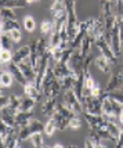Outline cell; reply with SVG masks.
Segmentation results:
<instances>
[{"mask_svg": "<svg viewBox=\"0 0 123 148\" xmlns=\"http://www.w3.org/2000/svg\"><path fill=\"white\" fill-rule=\"evenodd\" d=\"M7 71L13 75L14 80H15V82H18L20 84H22V86H24L25 83H28L25 75H24V73H22V71L20 69L18 64H15V62H13V61H11L10 64H7Z\"/></svg>", "mask_w": 123, "mask_h": 148, "instance_id": "8", "label": "cell"}, {"mask_svg": "<svg viewBox=\"0 0 123 148\" xmlns=\"http://www.w3.org/2000/svg\"><path fill=\"white\" fill-rule=\"evenodd\" d=\"M3 28H4V33H8L10 31H14V29H21V25L17 19H11V21H4Z\"/></svg>", "mask_w": 123, "mask_h": 148, "instance_id": "32", "label": "cell"}, {"mask_svg": "<svg viewBox=\"0 0 123 148\" xmlns=\"http://www.w3.org/2000/svg\"><path fill=\"white\" fill-rule=\"evenodd\" d=\"M89 94H90L91 97H101L104 94V89H101L100 84H97V86H94V87L89 91Z\"/></svg>", "mask_w": 123, "mask_h": 148, "instance_id": "43", "label": "cell"}, {"mask_svg": "<svg viewBox=\"0 0 123 148\" xmlns=\"http://www.w3.org/2000/svg\"><path fill=\"white\" fill-rule=\"evenodd\" d=\"M54 76L57 79H64L65 76H76V73L72 72V69L69 68L68 64L55 62V65H54Z\"/></svg>", "mask_w": 123, "mask_h": 148, "instance_id": "9", "label": "cell"}, {"mask_svg": "<svg viewBox=\"0 0 123 148\" xmlns=\"http://www.w3.org/2000/svg\"><path fill=\"white\" fill-rule=\"evenodd\" d=\"M118 118H119V123L123 126V110H122V112L119 114V116H118Z\"/></svg>", "mask_w": 123, "mask_h": 148, "instance_id": "48", "label": "cell"}, {"mask_svg": "<svg viewBox=\"0 0 123 148\" xmlns=\"http://www.w3.org/2000/svg\"><path fill=\"white\" fill-rule=\"evenodd\" d=\"M14 129H17V127H10V126H8V125H7L1 118H0V136H1L3 138H6L7 136L10 134Z\"/></svg>", "mask_w": 123, "mask_h": 148, "instance_id": "34", "label": "cell"}, {"mask_svg": "<svg viewBox=\"0 0 123 148\" xmlns=\"http://www.w3.org/2000/svg\"><path fill=\"white\" fill-rule=\"evenodd\" d=\"M84 148H94V144H93V143H91L87 137L84 138Z\"/></svg>", "mask_w": 123, "mask_h": 148, "instance_id": "46", "label": "cell"}, {"mask_svg": "<svg viewBox=\"0 0 123 148\" xmlns=\"http://www.w3.org/2000/svg\"><path fill=\"white\" fill-rule=\"evenodd\" d=\"M15 148H24V147H22V145H21V143H18V144H17V145H15Z\"/></svg>", "mask_w": 123, "mask_h": 148, "instance_id": "52", "label": "cell"}, {"mask_svg": "<svg viewBox=\"0 0 123 148\" xmlns=\"http://www.w3.org/2000/svg\"><path fill=\"white\" fill-rule=\"evenodd\" d=\"M24 94H25L26 97L33 98L36 103H40L42 98L44 97L43 96V93H42V90H40L39 87H36L33 82H28V83L24 84Z\"/></svg>", "mask_w": 123, "mask_h": 148, "instance_id": "6", "label": "cell"}, {"mask_svg": "<svg viewBox=\"0 0 123 148\" xmlns=\"http://www.w3.org/2000/svg\"><path fill=\"white\" fill-rule=\"evenodd\" d=\"M87 138H89L94 145H97V144H100V143L102 141V140H101V137H100V134H98L97 129H90L89 130V133H87Z\"/></svg>", "mask_w": 123, "mask_h": 148, "instance_id": "36", "label": "cell"}, {"mask_svg": "<svg viewBox=\"0 0 123 148\" xmlns=\"http://www.w3.org/2000/svg\"><path fill=\"white\" fill-rule=\"evenodd\" d=\"M40 148H51V147H50V145H46V144H44L43 147H40Z\"/></svg>", "mask_w": 123, "mask_h": 148, "instance_id": "53", "label": "cell"}, {"mask_svg": "<svg viewBox=\"0 0 123 148\" xmlns=\"http://www.w3.org/2000/svg\"><path fill=\"white\" fill-rule=\"evenodd\" d=\"M83 61H84V56L82 54L80 49H73V53H72V57L69 60V68L72 69L73 73H83Z\"/></svg>", "mask_w": 123, "mask_h": 148, "instance_id": "4", "label": "cell"}, {"mask_svg": "<svg viewBox=\"0 0 123 148\" xmlns=\"http://www.w3.org/2000/svg\"><path fill=\"white\" fill-rule=\"evenodd\" d=\"M21 100H22V97H18V96H15V94H11V96H8V105L20 111Z\"/></svg>", "mask_w": 123, "mask_h": 148, "instance_id": "41", "label": "cell"}, {"mask_svg": "<svg viewBox=\"0 0 123 148\" xmlns=\"http://www.w3.org/2000/svg\"><path fill=\"white\" fill-rule=\"evenodd\" d=\"M47 39H49V47H50V49L58 47V46L61 45V42H62V38H61V35H59L58 31H54Z\"/></svg>", "mask_w": 123, "mask_h": 148, "instance_id": "25", "label": "cell"}, {"mask_svg": "<svg viewBox=\"0 0 123 148\" xmlns=\"http://www.w3.org/2000/svg\"><path fill=\"white\" fill-rule=\"evenodd\" d=\"M0 45L3 49H6V50H11V47H13V40L10 39L8 36V33H3L1 35V40H0Z\"/></svg>", "mask_w": 123, "mask_h": 148, "instance_id": "40", "label": "cell"}, {"mask_svg": "<svg viewBox=\"0 0 123 148\" xmlns=\"http://www.w3.org/2000/svg\"><path fill=\"white\" fill-rule=\"evenodd\" d=\"M54 32V19H43L40 22V35L44 36V38H49L51 33Z\"/></svg>", "mask_w": 123, "mask_h": 148, "instance_id": "17", "label": "cell"}, {"mask_svg": "<svg viewBox=\"0 0 123 148\" xmlns=\"http://www.w3.org/2000/svg\"><path fill=\"white\" fill-rule=\"evenodd\" d=\"M94 65H96L102 73H109L111 75V72H112V65H111V62L108 61V58L104 57L102 54L96 56V58H94Z\"/></svg>", "mask_w": 123, "mask_h": 148, "instance_id": "13", "label": "cell"}, {"mask_svg": "<svg viewBox=\"0 0 123 148\" xmlns=\"http://www.w3.org/2000/svg\"><path fill=\"white\" fill-rule=\"evenodd\" d=\"M66 148H79V147L76 145V144H69V145H68Z\"/></svg>", "mask_w": 123, "mask_h": 148, "instance_id": "51", "label": "cell"}, {"mask_svg": "<svg viewBox=\"0 0 123 148\" xmlns=\"http://www.w3.org/2000/svg\"><path fill=\"white\" fill-rule=\"evenodd\" d=\"M1 89H3V86H1V84H0V94H1Z\"/></svg>", "mask_w": 123, "mask_h": 148, "instance_id": "54", "label": "cell"}, {"mask_svg": "<svg viewBox=\"0 0 123 148\" xmlns=\"http://www.w3.org/2000/svg\"><path fill=\"white\" fill-rule=\"evenodd\" d=\"M0 18L3 21H11V19H17V13L14 8H8V7H3L0 8Z\"/></svg>", "mask_w": 123, "mask_h": 148, "instance_id": "22", "label": "cell"}, {"mask_svg": "<svg viewBox=\"0 0 123 148\" xmlns=\"http://www.w3.org/2000/svg\"><path fill=\"white\" fill-rule=\"evenodd\" d=\"M1 119H3L10 127H17L15 115H11V114H7V112H3V111H1ZM17 129H18V127H17Z\"/></svg>", "mask_w": 123, "mask_h": 148, "instance_id": "33", "label": "cell"}, {"mask_svg": "<svg viewBox=\"0 0 123 148\" xmlns=\"http://www.w3.org/2000/svg\"><path fill=\"white\" fill-rule=\"evenodd\" d=\"M8 36L13 40V43H20L22 40V33H21V29H14V31H10L8 32Z\"/></svg>", "mask_w": 123, "mask_h": 148, "instance_id": "42", "label": "cell"}, {"mask_svg": "<svg viewBox=\"0 0 123 148\" xmlns=\"http://www.w3.org/2000/svg\"><path fill=\"white\" fill-rule=\"evenodd\" d=\"M0 65H1V60H0Z\"/></svg>", "mask_w": 123, "mask_h": 148, "instance_id": "56", "label": "cell"}, {"mask_svg": "<svg viewBox=\"0 0 123 148\" xmlns=\"http://www.w3.org/2000/svg\"><path fill=\"white\" fill-rule=\"evenodd\" d=\"M57 104H58V100H57L55 97L46 98L44 101L42 103V107H40L42 114L46 116H49V118H51V115L55 112V110H57Z\"/></svg>", "mask_w": 123, "mask_h": 148, "instance_id": "7", "label": "cell"}, {"mask_svg": "<svg viewBox=\"0 0 123 148\" xmlns=\"http://www.w3.org/2000/svg\"><path fill=\"white\" fill-rule=\"evenodd\" d=\"M83 105H84V112L91 114V115H102L101 97H91L90 94H87Z\"/></svg>", "mask_w": 123, "mask_h": 148, "instance_id": "3", "label": "cell"}, {"mask_svg": "<svg viewBox=\"0 0 123 148\" xmlns=\"http://www.w3.org/2000/svg\"><path fill=\"white\" fill-rule=\"evenodd\" d=\"M94 148H107V145L102 144V143H100V144H97V145H94Z\"/></svg>", "mask_w": 123, "mask_h": 148, "instance_id": "49", "label": "cell"}, {"mask_svg": "<svg viewBox=\"0 0 123 148\" xmlns=\"http://www.w3.org/2000/svg\"><path fill=\"white\" fill-rule=\"evenodd\" d=\"M35 115H33V111H29V112H26V111H18V114L15 115V121H17V127L21 129V127H26L31 121H32Z\"/></svg>", "mask_w": 123, "mask_h": 148, "instance_id": "10", "label": "cell"}, {"mask_svg": "<svg viewBox=\"0 0 123 148\" xmlns=\"http://www.w3.org/2000/svg\"><path fill=\"white\" fill-rule=\"evenodd\" d=\"M14 83V77L7 69H0V84L3 86V89L11 87Z\"/></svg>", "mask_w": 123, "mask_h": 148, "instance_id": "18", "label": "cell"}, {"mask_svg": "<svg viewBox=\"0 0 123 148\" xmlns=\"http://www.w3.org/2000/svg\"><path fill=\"white\" fill-rule=\"evenodd\" d=\"M122 129L123 126L120 123H116V122H107V130H108V133H109L111 138H112V141L115 143L118 140V137L120 136L122 133Z\"/></svg>", "mask_w": 123, "mask_h": 148, "instance_id": "16", "label": "cell"}, {"mask_svg": "<svg viewBox=\"0 0 123 148\" xmlns=\"http://www.w3.org/2000/svg\"><path fill=\"white\" fill-rule=\"evenodd\" d=\"M28 127L31 129V132H32V134H33V133H38V132H43V129H44V123H42L39 119L33 118L32 121H31V123L28 125Z\"/></svg>", "mask_w": 123, "mask_h": 148, "instance_id": "29", "label": "cell"}, {"mask_svg": "<svg viewBox=\"0 0 123 148\" xmlns=\"http://www.w3.org/2000/svg\"><path fill=\"white\" fill-rule=\"evenodd\" d=\"M82 126H83V121H82L80 115H76L75 118L69 119V126H68V129H69V130H72V132H76V130H79Z\"/></svg>", "mask_w": 123, "mask_h": 148, "instance_id": "28", "label": "cell"}, {"mask_svg": "<svg viewBox=\"0 0 123 148\" xmlns=\"http://www.w3.org/2000/svg\"><path fill=\"white\" fill-rule=\"evenodd\" d=\"M49 50L51 53V60H54L55 62H59L61 58H62V54H64V50H62L61 47H54V49H50V47H49Z\"/></svg>", "mask_w": 123, "mask_h": 148, "instance_id": "39", "label": "cell"}, {"mask_svg": "<svg viewBox=\"0 0 123 148\" xmlns=\"http://www.w3.org/2000/svg\"><path fill=\"white\" fill-rule=\"evenodd\" d=\"M122 21H123V18H122Z\"/></svg>", "mask_w": 123, "mask_h": 148, "instance_id": "57", "label": "cell"}, {"mask_svg": "<svg viewBox=\"0 0 123 148\" xmlns=\"http://www.w3.org/2000/svg\"><path fill=\"white\" fill-rule=\"evenodd\" d=\"M31 143L35 148H40L44 145V137H43V132H38V133H33L31 136Z\"/></svg>", "mask_w": 123, "mask_h": 148, "instance_id": "23", "label": "cell"}, {"mask_svg": "<svg viewBox=\"0 0 123 148\" xmlns=\"http://www.w3.org/2000/svg\"><path fill=\"white\" fill-rule=\"evenodd\" d=\"M18 66H20V69L22 71V73L25 75V77H26V80H28V82H35L36 71H35V68H33L32 64H31V58H28V60H25L24 62L18 64Z\"/></svg>", "mask_w": 123, "mask_h": 148, "instance_id": "12", "label": "cell"}, {"mask_svg": "<svg viewBox=\"0 0 123 148\" xmlns=\"http://www.w3.org/2000/svg\"><path fill=\"white\" fill-rule=\"evenodd\" d=\"M97 84H98V82H96V79L91 76L90 71L84 73V87H86V90L90 91L91 89H93L94 86H97Z\"/></svg>", "mask_w": 123, "mask_h": 148, "instance_id": "31", "label": "cell"}, {"mask_svg": "<svg viewBox=\"0 0 123 148\" xmlns=\"http://www.w3.org/2000/svg\"><path fill=\"white\" fill-rule=\"evenodd\" d=\"M36 1H39V0H26L28 4H32V3H36Z\"/></svg>", "mask_w": 123, "mask_h": 148, "instance_id": "50", "label": "cell"}, {"mask_svg": "<svg viewBox=\"0 0 123 148\" xmlns=\"http://www.w3.org/2000/svg\"><path fill=\"white\" fill-rule=\"evenodd\" d=\"M122 1H123V0H122Z\"/></svg>", "mask_w": 123, "mask_h": 148, "instance_id": "58", "label": "cell"}, {"mask_svg": "<svg viewBox=\"0 0 123 148\" xmlns=\"http://www.w3.org/2000/svg\"><path fill=\"white\" fill-rule=\"evenodd\" d=\"M31 136H32V132H31V129L26 126V127H21V129H18V143H22L26 141V140H29L31 138Z\"/></svg>", "mask_w": 123, "mask_h": 148, "instance_id": "30", "label": "cell"}, {"mask_svg": "<svg viewBox=\"0 0 123 148\" xmlns=\"http://www.w3.org/2000/svg\"><path fill=\"white\" fill-rule=\"evenodd\" d=\"M8 105V96H4V94H0V112L6 108Z\"/></svg>", "mask_w": 123, "mask_h": 148, "instance_id": "44", "label": "cell"}, {"mask_svg": "<svg viewBox=\"0 0 123 148\" xmlns=\"http://www.w3.org/2000/svg\"><path fill=\"white\" fill-rule=\"evenodd\" d=\"M13 50H6L3 49V51L0 53V60H1V64H10L13 61Z\"/></svg>", "mask_w": 123, "mask_h": 148, "instance_id": "35", "label": "cell"}, {"mask_svg": "<svg viewBox=\"0 0 123 148\" xmlns=\"http://www.w3.org/2000/svg\"><path fill=\"white\" fill-rule=\"evenodd\" d=\"M94 46H96V49L100 51V54H102L104 57L108 58V61L111 62V65H112V66H115V65L119 64V58L115 56V53H113V50H112L111 45L107 42L105 36H101V38L96 39Z\"/></svg>", "mask_w": 123, "mask_h": 148, "instance_id": "1", "label": "cell"}, {"mask_svg": "<svg viewBox=\"0 0 123 148\" xmlns=\"http://www.w3.org/2000/svg\"><path fill=\"white\" fill-rule=\"evenodd\" d=\"M28 3H26V0H7V6L8 8H24Z\"/></svg>", "mask_w": 123, "mask_h": 148, "instance_id": "38", "label": "cell"}, {"mask_svg": "<svg viewBox=\"0 0 123 148\" xmlns=\"http://www.w3.org/2000/svg\"><path fill=\"white\" fill-rule=\"evenodd\" d=\"M51 148H66V147H64V145H62L61 143H55V144H54Z\"/></svg>", "mask_w": 123, "mask_h": 148, "instance_id": "47", "label": "cell"}, {"mask_svg": "<svg viewBox=\"0 0 123 148\" xmlns=\"http://www.w3.org/2000/svg\"><path fill=\"white\" fill-rule=\"evenodd\" d=\"M113 148H123V129H122L120 136L118 137V140L113 143Z\"/></svg>", "mask_w": 123, "mask_h": 148, "instance_id": "45", "label": "cell"}, {"mask_svg": "<svg viewBox=\"0 0 123 148\" xmlns=\"http://www.w3.org/2000/svg\"><path fill=\"white\" fill-rule=\"evenodd\" d=\"M108 96H109L113 101L119 103L123 107V89H118V90H115V91H111V93H108Z\"/></svg>", "mask_w": 123, "mask_h": 148, "instance_id": "37", "label": "cell"}, {"mask_svg": "<svg viewBox=\"0 0 123 148\" xmlns=\"http://www.w3.org/2000/svg\"><path fill=\"white\" fill-rule=\"evenodd\" d=\"M94 42H96V39L93 38L91 35H86V38L83 39V42L80 45V51H82V54L84 57L87 54L93 53V50H94Z\"/></svg>", "mask_w": 123, "mask_h": 148, "instance_id": "14", "label": "cell"}, {"mask_svg": "<svg viewBox=\"0 0 123 148\" xmlns=\"http://www.w3.org/2000/svg\"><path fill=\"white\" fill-rule=\"evenodd\" d=\"M1 35H3V33H0V40H1Z\"/></svg>", "mask_w": 123, "mask_h": 148, "instance_id": "55", "label": "cell"}, {"mask_svg": "<svg viewBox=\"0 0 123 148\" xmlns=\"http://www.w3.org/2000/svg\"><path fill=\"white\" fill-rule=\"evenodd\" d=\"M78 76L79 75H76V76H65L64 79H59L61 86H62V94H64L65 91L72 90V89H73V86H75V82H76Z\"/></svg>", "mask_w": 123, "mask_h": 148, "instance_id": "20", "label": "cell"}, {"mask_svg": "<svg viewBox=\"0 0 123 148\" xmlns=\"http://www.w3.org/2000/svg\"><path fill=\"white\" fill-rule=\"evenodd\" d=\"M51 118L54 119V122H55V125H57V130L64 132V130L68 129V126H69V119L65 118V116H62L57 110H55V112L51 115Z\"/></svg>", "mask_w": 123, "mask_h": 148, "instance_id": "15", "label": "cell"}, {"mask_svg": "<svg viewBox=\"0 0 123 148\" xmlns=\"http://www.w3.org/2000/svg\"><path fill=\"white\" fill-rule=\"evenodd\" d=\"M35 105H36V101H35L33 98L24 96V97H22V100H21L20 111H26V112H29V111H33Z\"/></svg>", "mask_w": 123, "mask_h": 148, "instance_id": "21", "label": "cell"}, {"mask_svg": "<svg viewBox=\"0 0 123 148\" xmlns=\"http://www.w3.org/2000/svg\"><path fill=\"white\" fill-rule=\"evenodd\" d=\"M62 97H64L62 103H64L69 110L73 111L76 115H83L84 114V105L82 104V101L79 100L78 97H76L75 91L73 90L65 91L64 94H62Z\"/></svg>", "mask_w": 123, "mask_h": 148, "instance_id": "2", "label": "cell"}, {"mask_svg": "<svg viewBox=\"0 0 123 148\" xmlns=\"http://www.w3.org/2000/svg\"><path fill=\"white\" fill-rule=\"evenodd\" d=\"M31 57V47L29 45H25V46H21L18 50H15L13 54V62L15 64H21L24 62L25 60Z\"/></svg>", "mask_w": 123, "mask_h": 148, "instance_id": "11", "label": "cell"}, {"mask_svg": "<svg viewBox=\"0 0 123 148\" xmlns=\"http://www.w3.org/2000/svg\"><path fill=\"white\" fill-rule=\"evenodd\" d=\"M84 119L87 125L90 126V129H100V127H107V119L104 118V115H91L84 112L83 114Z\"/></svg>", "mask_w": 123, "mask_h": 148, "instance_id": "5", "label": "cell"}, {"mask_svg": "<svg viewBox=\"0 0 123 148\" xmlns=\"http://www.w3.org/2000/svg\"><path fill=\"white\" fill-rule=\"evenodd\" d=\"M64 11H66L64 1H57V0H54L51 7H50V13H51V15H53V19L57 18L58 15H61Z\"/></svg>", "mask_w": 123, "mask_h": 148, "instance_id": "19", "label": "cell"}, {"mask_svg": "<svg viewBox=\"0 0 123 148\" xmlns=\"http://www.w3.org/2000/svg\"><path fill=\"white\" fill-rule=\"evenodd\" d=\"M57 111H58V112H59V114H61L62 116L68 118V119H72V118H75V116H76V114H75L73 111L69 110V108H68V107H66V105H65L62 101L57 104Z\"/></svg>", "mask_w": 123, "mask_h": 148, "instance_id": "26", "label": "cell"}, {"mask_svg": "<svg viewBox=\"0 0 123 148\" xmlns=\"http://www.w3.org/2000/svg\"><path fill=\"white\" fill-rule=\"evenodd\" d=\"M46 136H49V137H51L55 132H57V125L54 122V119L53 118H49L47 119V122L44 123V129H43Z\"/></svg>", "mask_w": 123, "mask_h": 148, "instance_id": "27", "label": "cell"}, {"mask_svg": "<svg viewBox=\"0 0 123 148\" xmlns=\"http://www.w3.org/2000/svg\"><path fill=\"white\" fill-rule=\"evenodd\" d=\"M24 28H25L26 32L33 33L36 29V19L32 15H25L24 17Z\"/></svg>", "mask_w": 123, "mask_h": 148, "instance_id": "24", "label": "cell"}]
</instances>
